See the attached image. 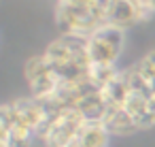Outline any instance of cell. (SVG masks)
<instances>
[{
	"instance_id": "8992f818",
	"label": "cell",
	"mask_w": 155,
	"mask_h": 147,
	"mask_svg": "<svg viewBox=\"0 0 155 147\" xmlns=\"http://www.w3.org/2000/svg\"><path fill=\"white\" fill-rule=\"evenodd\" d=\"M136 68L140 70V75L149 81V85L155 87V51H149L144 58H140L136 62Z\"/></svg>"
},
{
	"instance_id": "5b68a950",
	"label": "cell",
	"mask_w": 155,
	"mask_h": 147,
	"mask_svg": "<svg viewBox=\"0 0 155 147\" xmlns=\"http://www.w3.org/2000/svg\"><path fill=\"white\" fill-rule=\"evenodd\" d=\"M102 121H104V126L108 128L110 134H132V132L140 130L136 119L123 107H108Z\"/></svg>"
},
{
	"instance_id": "52a82bcc",
	"label": "cell",
	"mask_w": 155,
	"mask_h": 147,
	"mask_svg": "<svg viewBox=\"0 0 155 147\" xmlns=\"http://www.w3.org/2000/svg\"><path fill=\"white\" fill-rule=\"evenodd\" d=\"M138 126H140V128H151V126H155V96L149 100L147 111H144L142 117L138 119Z\"/></svg>"
},
{
	"instance_id": "7a4b0ae2",
	"label": "cell",
	"mask_w": 155,
	"mask_h": 147,
	"mask_svg": "<svg viewBox=\"0 0 155 147\" xmlns=\"http://www.w3.org/2000/svg\"><path fill=\"white\" fill-rule=\"evenodd\" d=\"M26 81L30 85L32 96L38 98V100L51 98L60 90V85H62L58 73L53 70V66L49 64L45 53L43 56H34V58H30L26 62Z\"/></svg>"
},
{
	"instance_id": "6da1fadb",
	"label": "cell",
	"mask_w": 155,
	"mask_h": 147,
	"mask_svg": "<svg viewBox=\"0 0 155 147\" xmlns=\"http://www.w3.org/2000/svg\"><path fill=\"white\" fill-rule=\"evenodd\" d=\"M125 30L113 24H102L87 36V51L94 66H117V60L123 51Z\"/></svg>"
},
{
	"instance_id": "3957f363",
	"label": "cell",
	"mask_w": 155,
	"mask_h": 147,
	"mask_svg": "<svg viewBox=\"0 0 155 147\" xmlns=\"http://www.w3.org/2000/svg\"><path fill=\"white\" fill-rule=\"evenodd\" d=\"M155 13L142 7L138 0H110V9H108V24L117 28H132L140 22L151 19Z\"/></svg>"
},
{
	"instance_id": "ba28073f",
	"label": "cell",
	"mask_w": 155,
	"mask_h": 147,
	"mask_svg": "<svg viewBox=\"0 0 155 147\" xmlns=\"http://www.w3.org/2000/svg\"><path fill=\"white\" fill-rule=\"evenodd\" d=\"M138 2H140L142 7H147L149 11H153V13H155V0H138Z\"/></svg>"
},
{
	"instance_id": "277c9868",
	"label": "cell",
	"mask_w": 155,
	"mask_h": 147,
	"mask_svg": "<svg viewBox=\"0 0 155 147\" xmlns=\"http://www.w3.org/2000/svg\"><path fill=\"white\" fill-rule=\"evenodd\" d=\"M108 138L110 132L104 126V121H85L79 130L74 147H108Z\"/></svg>"
}]
</instances>
